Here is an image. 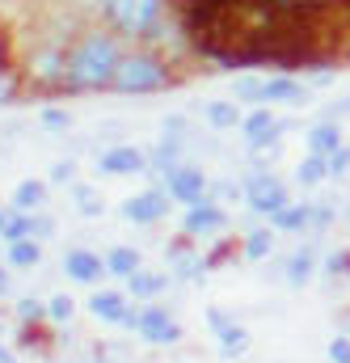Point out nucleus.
Instances as JSON below:
<instances>
[{"label": "nucleus", "instance_id": "f257e3e1", "mask_svg": "<svg viewBox=\"0 0 350 363\" xmlns=\"http://www.w3.org/2000/svg\"><path fill=\"white\" fill-rule=\"evenodd\" d=\"M118 47L106 38V34H89L72 47L68 55V68H64V81L72 89H101V85H114V72H118Z\"/></svg>", "mask_w": 350, "mask_h": 363}, {"label": "nucleus", "instance_id": "f03ea898", "mask_svg": "<svg viewBox=\"0 0 350 363\" xmlns=\"http://www.w3.org/2000/svg\"><path fill=\"white\" fill-rule=\"evenodd\" d=\"M97 4L123 34H152L161 21V0H97Z\"/></svg>", "mask_w": 350, "mask_h": 363}, {"label": "nucleus", "instance_id": "7ed1b4c3", "mask_svg": "<svg viewBox=\"0 0 350 363\" xmlns=\"http://www.w3.org/2000/svg\"><path fill=\"white\" fill-rule=\"evenodd\" d=\"M165 85V68L148 55H127L114 72V89L118 93H152Z\"/></svg>", "mask_w": 350, "mask_h": 363}, {"label": "nucleus", "instance_id": "20e7f679", "mask_svg": "<svg viewBox=\"0 0 350 363\" xmlns=\"http://www.w3.org/2000/svg\"><path fill=\"white\" fill-rule=\"evenodd\" d=\"M237 97H245V101H295L300 97V85L295 81H287V77H274V81H241L237 85Z\"/></svg>", "mask_w": 350, "mask_h": 363}, {"label": "nucleus", "instance_id": "39448f33", "mask_svg": "<svg viewBox=\"0 0 350 363\" xmlns=\"http://www.w3.org/2000/svg\"><path fill=\"white\" fill-rule=\"evenodd\" d=\"M135 334L148 338V342H157V347H165V342H177L181 330L169 321V313H161V308H144V313H135Z\"/></svg>", "mask_w": 350, "mask_h": 363}, {"label": "nucleus", "instance_id": "423d86ee", "mask_svg": "<svg viewBox=\"0 0 350 363\" xmlns=\"http://www.w3.org/2000/svg\"><path fill=\"white\" fill-rule=\"evenodd\" d=\"M165 211H169V199H165L161 190H144V194H135V199L123 203V216H127L131 224H157Z\"/></svg>", "mask_w": 350, "mask_h": 363}, {"label": "nucleus", "instance_id": "0eeeda50", "mask_svg": "<svg viewBox=\"0 0 350 363\" xmlns=\"http://www.w3.org/2000/svg\"><path fill=\"white\" fill-rule=\"evenodd\" d=\"M249 207L262 211V216H274V211L287 207V190H283L274 178H258L254 186H249Z\"/></svg>", "mask_w": 350, "mask_h": 363}, {"label": "nucleus", "instance_id": "6e6552de", "mask_svg": "<svg viewBox=\"0 0 350 363\" xmlns=\"http://www.w3.org/2000/svg\"><path fill=\"white\" fill-rule=\"evenodd\" d=\"M220 228H224V211H220V207L194 203V207L186 211V237H211V233H220Z\"/></svg>", "mask_w": 350, "mask_h": 363}, {"label": "nucleus", "instance_id": "1a4fd4ad", "mask_svg": "<svg viewBox=\"0 0 350 363\" xmlns=\"http://www.w3.org/2000/svg\"><path fill=\"white\" fill-rule=\"evenodd\" d=\"M89 308H93L101 321H118V325H131V330H135V313L123 304L118 291H97V296L89 300Z\"/></svg>", "mask_w": 350, "mask_h": 363}, {"label": "nucleus", "instance_id": "9d476101", "mask_svg": "<svg viewBox=\"0 0 350 363\" xmlns=\"http://www.w3.org/2000/svg\"><path fill=\"white\" fill-rule=\"evenodd\" d=\"M207 317H211V330L220 334V347H224V355H228V359H232V355H241V351L249 347V334H245L241 325H232V321H228L220 308H211Z\"/></svg>", "mask_w": 350, "mask_h": 363}, {"label": "nucleus", "instance_id": "9b49d317", "mask_svg": "<svg viewBox=\"0 0 350 363\" xmlns=\"http://www.w3.org/2000/svg\"><path fill=\"white\" fill-rule=\"evenodd\" d=\"M203 190H207V182H203V174L198 169H174L169 174V194L174 199H181V203H203Z\"/></svg>", "mask_w": 350, "mask_h": 363}, {"label": "nucleus", "instance_id": "f8f14e48", "mask_svg": "<svg viewBox=\"0 0 350 363\" xmlns=\"http://www.w3.org/2000/svg\"><path fill=\"white\" fill-rule=\"evenodd\" d=\"M278 131H283V123H274V118H270V110H258V114H249V118H245V140H249L254 148L274 144V140H278Z\"/></svg>", "mask_w": 350, "mask_h": 363}, {"label": "nucleus", "instance_id": "ddd939ff", "mask_svg": "<svg viewBox=\"0 0 350 363\" xmlns=\"http://www.w3.org/2000/svg\"><path fill=\"white\" fill-rule=\"evenodd\" d=\"M64 271L68 279H77V283H93V279H101V258L97 254H89V250H72L68 258H64Z\"/></svg>", "mask_w": 350, "mask_h": 363}, {"label": "nucleus", "instance_id": "4468645a", "mask_svg": "<svg viewBox=\"0 0 350 363\" xmlns=\"http://www.w3.org/2000/svg\"><path fill=\"white\" fill-rule=\"evenodd\" d=\"M97 169L101 174H135V169H144V157L135 148H110L97 157Z\"/></svg>", "mask_w": 350, "mask_h": 363}, {"label": "nucleus", "instance_id": "2eb2a0df", "mask_svg": "<svg viewBox=\"0 0 350 363\" xmlns=\"http://www.w3.org/2000/svg\"><path fill=\"white\" fill-rule=\"evenodd\" d=\"M308 148H312L317 157L338 152V148H342V131H338V123H321V127H312V131H308Z\"/></svg>", "mask_w": 350, "mask_h": 363}, {"label": "nucleus", "instance_id": "dca6fc26", "mask_svg": "<svg viewBox=\"0 0 350 363\" xmlns=\"http://www.w3.org/2000/svg\"><path fill=\"white\" fill-rule=\"evenodd\" d=\"M106 271L131 279V274L140 271V254H135V250H127V245H118V250H110V254H106Z\"/></svg>", "mask_w": 350, "mask_h": 363}, {"label": "nucleus", "instance_id": "f3484780", "mask_svg": "<svg viewBox=\"0 0 350 363\" xmlns=\"http://www.w3.org/2000/svg\"><path fill=\"white\" fill-rule=\"evenodd\" d=\"M127 291H135V296H161L165 291V274H152V271H135L127 279Z\"/></svg>", "mask_w": 350, "mask_h": 363}, {"label": "nucleus", "instance_id": "a211bd4d", "mask_svg": "<svg viewBox=\"0 0 350 363\" xmlns=\"http://www.w3.org/2000/svg\"><path fill=\"white\" fill-rule=\"evenodd\" d=\"M43 199H47V186H43V182H21L17 194H13V207H17V211H30V207H38Z\"/></svg>", "mask_w": 350, "mask_h": 363}, {"label": "nucleus", "instance_id": "6ab92c4d", "mask_svg": "<svg viewBox=\"0 0 350 363\" xmlns=\"http://www.w3.org/2000/svg\"><path fill=\"white\" fill-rule=\"evenodd\" d=\"M308 220H312V211H308V207H283V211H274V224H278L283 233H300Z\"/></svg>", "mask_w": 350, "mask_h": 363}, {"label": "nucleus", "instance_id": "aec40b11", "mask_svg": "<svg viewBox=\"0 0 350 363\" xmlns=\"http://www.w3.org/2000/svg\"><path fill=\"white\" fill-rule=\"evenodd\" d=\"M9 262H13V267H34V262H38V245H34V237H26V241H9Z\"/></svg>", "mask_w": 350, "mask_h": 363}, {"label": "nucleus", "instance_id": "412c9836", "mask_svg": "<svg viewBox=\"0 0 350 363\" xmlns=\"http://www.w3.org/2000/svg\"><path fill=\"white\" fill-rule=\"evenodd\" d=\"M325 174H329V161H325V157H317V152H312V157H308V161H304V165L295 169V178L304 182V186H312V182H321Z\"/></svg>", "mask_w": 350, "mask_h": 363}, {"label": "nucleus", "instance_id": "4be33fe9", "mask_svg": "<svg viewBox=\"0 0 350 363\" xmlns=\"http://www.w3.org/2000/svg\"><path fill=\"white\" fill-rule=\"evenodd\" d=\"M207 118H211V127H237V123H241L232 101H211V106H207Z\"/></svg>", "mask_w": 350, "mask_h": 363}, {"label": "nucleus", "instance_id": "5701e85b", "mask_svg": "<svg viewBox=\"0 0 350 363\" xmlns=\"http://www.w3.org/2000/svg\"><path fill=\"white\" fill-rule=\"evenodd\" d=\"M308 274H312V254H308V250H300V254L291 258V267H287V279H291V283L300 287V283H304Z\"/></svg>", "mask_w": 350, "mask_h": 363}, {"label": "nucleus", "instance_id": "b1692460", "mask_svg": "<svg viewBox=\"0 0 350 363\" xmlns=\"http://www.w3.org/2000/svg\"><path fill=\"white\" fill-rule=\"evenodd\" d=\"M245 254H249V258H266V254H270V228L249 233V241H245Z\"/></svg>", "mask_w": 350, "mask_h": 363}, {"label": "nucleus", "instance_id": "393cba45", "mask_svg": "<svg viewBox=\"0 0 350 363\" xmlns=\"http://www.w3.org/2000/svg\"><path fill=\"white\" fill-rule=\"evenodd\" d=\"M47 313H51V321H68V317H72V300H68V296H55Z\"/></svg>", "mask_w": 350, "mask_h": 363}, {"label": "nucleus", "instance_id": "a878e982", "mask_svg": "<svg viewBox=\"0 0 350 363\" xmlns=\"http://www.w3.org/2000/svg\"><path fill=\"white\" fill-rule=\"evenodd\" d=\"M329 359L334 363H350V338H334V342H329Z\"/></svg>", "mask_w": 350, "mask_h": 363}, {"label": "nucleus", "instance_id": "bb28decb", "mask_svg": "<svg viewBox=\"0 0 350 363\" xmlns=\"http://www.w3.org/2000/svg\"><path fill=\"white\" fill-rule=\"evenodd\" d=\"M346 169H350V148L329 152V174H346Z\"/></svg>", "mask_w": 350, "mask_h": 363}, {"label": "nucleus", "instance_id": "cd10ccee", "mask_svg": "<svg viewBox=\"0 0 350 363\" xmlns=\"http://www.w3.org/2000/svg\"><path fill=\"white\" fill-rule=\"evenodd\" d=\"M77 203H81V211H89V216H93V211H101V203L93 199V190H89V186H77Z\"/></svg>", "mask_w": 350, "mask_h": 363}, {"label": "nucleus", "instance_id": "c85d7f7f", "mask_svg": "<svg viewBox=\"0 0 350 363\" xmlns=\"http://www.w3.org/2000/svg\"><path fill=\"white\" fill-rule=\"evenodd\" d=\"M38 313H43V304H38V300H21V304H17V317H21V321H34Z\"/></svg>", "mask_w": 350, "mask_h": 363}, {"label": "nucleus", "instance_id": "c756f323", "mask_svg": "<svg viewBox=\"0 0 350 363\" xmlns=\"http://www.w3.org/2000/svg\"><path fill=\"white\" fill-rule=\"evenodd\" d=\"M43 123H47L51 131H60V127L68 123V114H64V110H43Z\"/></svg>", "mask_w": 350, "mask_h": 363}, {"label": "nucleus", "instance_id": "7c9ffc66", "mask_svg": "<svg viewBox=\"0 0 350 363\" xmlns=\"http://www.w3.org/2000/svg\"><path fill=\"white\" fill-rule=\"evenodd\" d=\"M325 267H329L334 274H338V271H350V254H334V258H329Z\"/></svg>", "mask_w": 350, "mask_h": 363}, {"label": "nucleus", "instance_id": "2f4dec72", "mask_svg": "<svg viewBox=\"0 0 350 363\" xmlns=\"http://www.w3.org/2000/svg\"><path fill=\"white\" fill-rule=\"evenodd\" d=\"M51 233H55V224H51L47 216H38V220H34V237H51Z\"/></svg>", "mask_w": 350, "mask_h": 363}, {"label": "nucleus", "instance_id": "473e14b6", "mask_svg": "<svg viewBox=\"0 0 350 363\" xmlns=\"http://www.w3.org/2000/svg\"><path fill=\"white\" fill-rule=\"evenodd\" d=\"M287 4H329V0H287Z\"/></svg>", "mask_w": 350, "mask_h": 363}, {"label": "nucleus", "instance_id": "72a5a7b5", "mask_svg": "<svg viewBox=\"0 0 350 363\" xmlns=\"http://www.w3.org/2000/svg\"><path fill=\"white\" fill-rule=\"evenodd\" d=\"M0 363H17V359H13V355H9V351H4V347H0Z\"/></svg>", "mask_w": 350, "mask_h": 363}, {"label": "nucleus", "instance_id": "f704fd0d", "mask_svg": "<svg viewBox=\"0 0 350 363\" xmlns=\"http://www.w3.org/2000/svg\"><path fill=\"white\" fill-rule=\"evenodd\" d=\"M4 287H9V274L0 271V291H4Z\"/></svg>", "mask_w": 350, "mask_h": 363}]
</instances>
